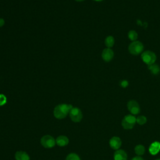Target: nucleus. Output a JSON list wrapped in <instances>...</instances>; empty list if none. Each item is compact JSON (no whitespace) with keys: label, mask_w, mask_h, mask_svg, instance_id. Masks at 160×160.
I'll use <instances>...</instances> for the list:
<instances>
[{"label":"nucleus","mask_w":160,"mask_h":160,"mask_svg":"<svg viewBox=\"0 0 160 160\" xmlns=\"http://www.w3.org/2000/svg\"><path fill=\"white\" fill-rule=\"evenodd\" d=\"M71 104H58L54 108V116L56 118L61 119L66 117L68 114H69L70 110L72 108Z\"/></svg>","instance_id":"f257e3e1"},{"label":"nucleus","mask_w":160,"mask_h":160,"mask_svg":"<svg viewBox=\"0 0 160 160\" xmlns=\"http://www.w3.org/2000/svg\"><path fill=\"white\" fill-rule=\"evenodd\" d=\"M144 50V45L139 41H132L129 46L128 51L132 55H139L141 54Z\"/></svg>","instance_id":"f03ea898"},{"label":"nucleus","mask_w":160,"mask_h":160,"mask_svg":"<svg viewBox=\"0 0 160 160\" xmlns=\"http://www.w3.org/2000/svg\"><path fill=\"white\" fill-rule=\"evenodd\" d=\"M141 58L146 64L149 66L155 63L156 61V55L153 51L147 50L141 53Z\"/></svg>","instance_id":"7ed1b4c3"},{"label":"nucleus","mask_w":160,"mask_h":160,"mask_svg":"<svg viewBox=\"0 0 160 160\" xmlns=\"http://www.w3.org/2000/svg\"><path fill=\"white\" fill-rule=\"evenodd\" d=\"M136 122V118L132 114H128L125 116L122 121L121 124L124 129H131Z\"/></svg>","instance_id":"20e7f679"},{"label":"nucleus","mask_w":160,"mask_h":160,"mask_svg":"<svg viewBox=\"0 0 160 160\" xmlns=\"http://www.w3.org/2000/svg\"><path fill=\"white\" fill-rule=\"evenodd\" d=\"M69 114L71 119L75 122H80L82 118V113L81 109L76 107L72 108L70 110Z\"/></svg>","instance_id":"39448f33"},{"label":"nucleus","mask_w":160,"mask_h":160,"mask_svg":"<svg viewBox=\"0 0 160 160\" xmlns=\"http://www.w3.org/2000/svg\"><path fill=\"white\" fill-rule=\"evenodd\" d=\"M41 145L46 148H51L55 146L56 139L51 135H44L41 139Z\"/></svg>","instance_id":"423d86ee"},{"label":"nucleus","mask_w":160,"mask_h":160,"mask_svg":"<svg viewBox=\"0 0 160 160\" xmlns=\"http://www.w3.org/2000/svg\"><path fill=\"white\" fill-rule=\"evenodd\" d=\"M127 107L129 111L132 115L138 114L140 112V106L139 103L135 100H130L128 102Z\"/></svg>","instance_id":"0eeeda50"},{"label":"nucleus","mask_w":160,"mask_h":160,"mask_svg":"<svg viewBox=\"0 0 160 160\" xmlns=\"http://www.w3.org/2000/svg\"><path fill=\"white\" fill-rule=\"evenodd\" d=\"M114 55V53L112 49L111 48H106L103 49L101 54V57L104 61L109 62L113 59Z\"/></svg>","instance_id":"6e6552de"},{"label":"nucleus","mask_w":160,"mask_h":160,"mask_svg":"<svg viewBox=\"0 0 160 160\" xmlns=\"http://www.w3.org/2000/svg\"><path fill=\"white\" fill-rule=\"evenodd\" d=\"M109 146L110 147L114 149V150H118L120 148V147L121 146V139H120V138L118 137V136H113L112 138H111L109 140Z\"/></svg>","instance_id":"1a4fd4ad"},{"label":"nucleus","mask_w":160,"mask_h":160,"mask_svg":"<svg viewBox=\"0 0 160 160\" xmlns=\"http://www.w3.org/2000/svg\"><path fill=\"white\" fill-rule=\"evenodd\" d=\"M127 153L123 149H118L114 153V160H127Z\"/></svg>","instance_id":"9d476101"},{"label":"nucleus","mask_w":160,"mask_h":160,"mask_svg":"<svg viewBox=\"0 0 160 160\" xmlns=\"http://www.w3.org/2000/svg\"><path fill=\"white\" fill-rule=\"evenodd\" d=\"M160 151V142L158 141L153 142L151 144L149 148V151L151 154L155 155L158 154Z\"/></svg>","instance_id":"9b49d317"},{"label":"nucleus","mask_w":160,"mask_h":160,"mask_svg":"<svg viewBox=\"0 0 160 160\" xmlns=\"http://www.w3.org/2000/svg\"><path fill=\"white\" fill-rule=\"evenodd\" d=\"M56 143L61 147L66 146L69 143V139L67 136L64 135L59 136L56 139Z\"/></svg>","instance_id":"f8f14e48"},{"label":"nucleus","mask_w":160,"mask_h":160,"mask_svg":"<svg viewBox=\"0 0 160 160\" xmlns=\"http://www.w3.org/2000/svg\"><path fill=\"white\" fill-rule=\"evenodd\" d=\"M15 159L16 160H30V157L26 152L19 151L15 154Z\"/></svg>","instance_id":"ddd939ff"},{"label":"nucleus","mask_w":160,"mask_h":160,"mask_svg":"<svg viewBox=\"0 0 160 160\" xmlns=\"http://www.w3.org/2000/svg\"><path fill=\"white\" fill-rule=\"evenodd\" d=\"M114 43H115V39L112 36H107L104 40V44L108 48H112L114 45Z\"/></svg>","instance_id":"4468645a"},{"label":"nucleus","mask_w":160,"mask_h":160,"mask_svg":"<svg viewBox=\"0 0 160 160\" xmlns=\"http://www.w3.org/2000/svg\"><path fill=\"white\" fill-rule=\"evenodd\" d=\"M148 66V69L151 71V72L152 74L157 75L160 72V67L158 64L154 63Z\"/></svg>","instance_id":"2eb2a0df"},{"label":"nucleus","mask_w":160,"mask_h":160,"mask_svg":"<svg viewBox=\"0 0 160 160\" xmlns=\"http://www.w3.org/2000/svg\"><path fill=\"white\" fill-rule=\"evenodd\" d=\"M134 152L137 156H141L145 152V147L142 144H138L134 148Z\"/></svg>","instance_id":"dca6fc26"},{"label":"nucleus","mask_w":160,"mask_h":160,"mask_svg":"<svg viewBox=\"0 0 160 160\" xmlns=\"http://www.w3.org/2000/svg\"><path fill=\"white\" fill-rule=\"evenodd\" d=\"M128 37L129 38V40H131V41H136L138 38V34L137 33V32L134 30H130L128 32Z\"/></svg>","instance_id":"f3484780"},{"label":"nucleus","mask_w":160,"mask_h":160,"mask_svg":"<svg viewBox=\"0 0 160 160\" xmlns=\"http://www.w3.org/2000/svg\"><path fill=\"white\" fill-rule=\"evenodd\" d=\"M147 122V118L144 116L140 115L136 118V122L139 125H143Z\"/></svg>","instance_id":"a211bd4d"},{"label":"nucleus","mask_w":160,"mask_h":160,"mask_svg":"<svg viewBox=\"0 0 160 160\" xmlns=\"http://www.w3.org/2000/svg\"><path fill=\"white\" fill-rule=\"evenodd\" d=\"M65 160H81L79 156L76 153H70L69 154Z\"/></svg>","instance_id":"6ab92c4d"},{"label":"nucleus","mask_w":160,"mask_h":160,"mask_svg":"<svg viewBox=\"0 0 160 160\" xmlns=\"http://www.w3.org/2000/svg\"><path fill=\"white\" fill-rule=\"evenodd\" d=\"M6 101H7V100H6V96L4 94H0V106L5 104Z\"/></svg>","instance_id":"aec40b11"},{"label":"nucleus","mask_w":160,"mask_h":160,"mask_svg":"<svg viewBox=\"0 0 160 160\" xmlns=\"http://www.w3.org/2000/svg\"><path fill=\"white\" fill-rule=\"evenodd\" d=\"M120 85H121V87L125 88H126L129 85V82H128V81L127 80H122V81H121L120 82Z\"/></svg>","instance_id":"412c9836"},{"label":"nucleus","mask_w":160,"mask_h":160,"mask_svg":"<svg viewBox=\"0 0 160 160\" xmlns=\"http://www.w3.org/2000/svg\"><path fill=\"white\" fill-rule=\"evenodd\" d=\"M131 160H144L143 158H142L141 156H136V157H134Z\"/></svg>","instance_id":"4be33fe9"},{"label":"nucleus","mask_w":160,"mask_h":160,"mask_svg":"<svg viewBox=\"0 0 160 160\" xmlns=\"http://www.w3.org/2000/svg\"><path fill=\"white\" fill-rule=\"evenodd\" d=\"M4 24V20L2 18H0V28Z\"/></svg>","instance_id":"5701e85b"},{"label":"nucleus","mask_w":160,"mask_h":160,"mask_svg":"<svg viewBox=\"0 0 160 160\" xmlns=\"http://www.w3.org/2000/svg\"><path fill=\"white\" fill-rule=\"evenodd\" d=\"M93 1H97V2H100V1H103V0H93Z\"/></svg>","instance_id":"b1692460"},{"label":"nucleus","mask_w":160,"mask_h":160,"mask_svg":"<svg viewBox=\"0 0 160 160\" xmlns=\"http://www.w3.org/2000/svg\"><path fill=\"white\" fill-rule=\"evenodd\" d=\"M76 1H78V2H81V1H83L84 0H75Z\"/></svg>","instance_id":"393cba45"},{"label":"nucleus","mask_w":160,"mask_h":160,"mask_svg":"<svg viewBox=\"0 0 160 160\" xmlns=\"http://www.w3.org/2000/svg\"><path fill=\"white\" fill-rule=\"evenodd\" d=\"M156 160H160V159H156Z\"/></svg>","instance_id":"a878e982"}]
</instances>
